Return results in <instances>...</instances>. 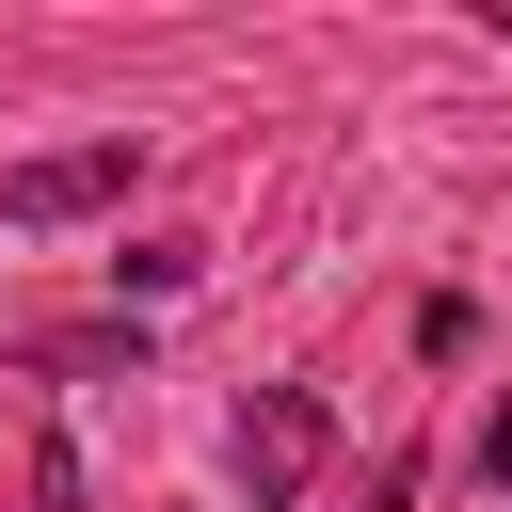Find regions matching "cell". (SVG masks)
<instances>
[{"mask_svg": "<svg viewBox=\"0 0 512 512\" xmlns=\"http://www.w3.org/2000/svg\"><path fill=\"white\" fill-rule=\"evenodd\" d=\"M416 480H432V464H416V448H384V464L352 480V512H416Z\"/></svg>", "mask_w": 512, "mask_h": 512, "instance_id": "cell-5", "label": "cell"}, {"mask_svg": "<svg viewBox=\"0 0 512 512\" xmlns=\"http://www.w3.org/2000/svg\"><path fill=\"white\" fill-rule=\"evenodd\" d=\"M480 16H496V32H512V0H480Z\"/></svg>", "mask_w": 512, "mask_h": 512, "instance_id": "cell-7", "label": "cell"}, {"mask_svg": "<svg viewBox=\"0 0 512 512\" xmlns=\"http://www.w3.org/2000/svg\"><path fill=\"white\" fill-rule=\"evenodd\" d=\"M320 448H336V416H320V384H256V400L224 416V480H240L256 512H288V496L320 480Z\"/></svg>", "mask_w": 512, "mask_h": 512, "instance_id": "cell-1", "label": "cell"}, {"mask_svg": "<svg viewBox=\"0 0 512 512\" xmlns=\"http://www.w3.org/2000/svg\"><path fill=\"white\" fill-rule=\"evenodd\" d=\"M32 512H96V496H80V448H64V432H32Z\"/></svg>", "mask_w": 512, "mask_h": 512, "instance_id": "cell-4", "label": "cell"}, {"mask_svg": "<svg viewBox=\"0 0 512 512\" xmlns=\"http://www.w3.org/2000/svg\"><path fill=\"white\" fill-rule=\"evenodd\" d=\"M128 176H144V128H112V144H48V160L0 176V224H96V208H128Z\"/></svg>", "mask_w": 512, "mask_h": 512, "instance_id": "cell-2", "label": "cell"}, {"mask_svg": "<svg viewBox=\"0 0 512 512\" xmlns=\"http://www.w3.org/2000/svg\"><path fill=\"white\" fill-rule=\"evenodd\" d=\"M480 480L512 496V384H496V416H480Z\"/></svg>", "mask_w": 512, "mask_h": 512, "instance_id": "cell-6", "label": "cell"}, {"mask_svg": "<svg viewBox=\"0 0 512 512\" xmlns=\"http://www.w3.org/2000/svg\"><path fill=\"white\" fill-rule=\"evenodd\" d=\"M16 368H128L144 384V320H48V336H16Z\"/></svg>", "mask_w": 512, "mask_h": 512, "instance_id": "cell-3", "label": "cell"}]
</instances>
